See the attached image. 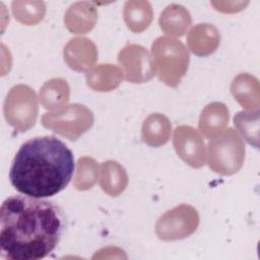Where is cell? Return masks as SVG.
<instances>
[{
    "instance_id": "1",
    "label": "cell",
    "mask_w": 260,
    "mask_h": 260,
    "mask_svg": "<svg viewBox=\"0 0 260 260\" xmlns=\"http://www.w3.org/2000/svg\"><path fill=\"white\" fill-rule=\"evenodd\" d=\"M66 229V216L55 202L12 195L0 208V256L5 260H39L52 253Z\"/></svg>"
},
{
    "instance_id": "2",
    "label": "cell",
    "mask_w": 260,
    "mask_h": 260,
    "mask_svg": "<svg viewBox=\"0 0 260 260\" xmlns=\"http://www.w3.org/2000/svg\"><path fill=\"white\" fill-rule=\"evenodd\" d=\"M75 169L73 152L55 136H37L21 144L9 171L13 188L36 198L64 190Z\"/></svg>"
},
{
    "instance_id": "3",
    "label": "cell",
    "mask_w": 260,
    "mask_h": 260,
    "mask_svg": "<svg viewBox=\"0 0 260 260\" xmlns=\"http://www.w3.org/2000/svg\"><path fill=\"white\" fill-rule=\"evenodd\" d=\"M152 54L158 77L168 85L177 86L189 64V55L184 45L177 40L161 37L152 44Z\"/></svg>"
},
{
    "instance_id": "4",
    "label": "cell",
    "mask_w": 260,
    "mask_h": 260,
    "mask_svg": "<svg viewBox=\"0 0 260 260\" xmlns=\"http://www.w3.org/2000/svg\"><path fill=\"white\" fill-rule=\"evenodd\" d=\"M4 116L17 131L30 128L37 118V103L34 91L25 85L13 86L4 102Z\"/></svg>"
},
{
    "instance_id": "5",
    "label": "cell",
    "mask_w": 260,
    "mask_h": 260,
    "mask_svg": "<svg viewBox=\"0 0 260 260\" xmlns=\"http://www.w3.org/2000/svg\"><path fill=\"white\" fill-rule=\"evenodd\" d=\"M92 120L89 110L82 105L75 104L58 114H46L43 117V125L74 140L92 125Z\"/></svg>"
},
{
    "instance_id": "6",
    "label": "cell",
    "mask_w": 260,
    "mask_h": 260,
    "mask_svg": "<svg viewBox=\"0 0 260 260\" xmlns=\"http://www.w3.org/2000/svg\"><path fill=\"white\" fill-rule=\"evenodd\" d=\"M239 137L235 135L230 128L228 132L220 138L209 143L208 147V164L209 167L216 173L223 175H230L237 172L240 164H238L239 155H235V152L240 150Z\"/></svg>"
},
{
    "instance_id": "7",
    "label": "cell",
    "mask_w": 260,
    "mask_h": 260,
    "mask_svg": "<svg viewBox=\"0 0 260 260\" xmlns=\"http://www.w3.org/2000/svg\"><path fill=\"white\" fill-rule=\"evenodd\" d=\"M179 220H177L176 209L170 210L160 217L157 223V235L162 240H176L190 235L197 226L198 220L187 221L185 218L195 212L191 206H179Z\"/></svg>"
},
{
    "instance_id": "8",
    "label": "cell",
    "mask_w": 260,
    "mask_h": 260,
    "mask_svg": "<svg viewBox=\"0 0 260 260\" xmlns=\"http://www.w3.org/2000/svg\"><path fill=\"white\" fill-rule=\"evenodd\" d=\"M119 62L125 67L127 79L132 82H142L152 76L149 56L140 46L126 47L119 54Z\"/></svg>"
},
{
    "instance_id": "9",
    "label": "cell",
    "mask_w": 260,
    "mask_h": 260,
    "mask_svg": "<svg viewBox=\"0 0 260 260\" xmlns=\"http://www.w3.org/2000/svg\"><path fill=\"white\" fill-rule=\"evenodd\" d=\"M186 132H187L188 139H182L179 135L175 133V146L188 145V147H184L177 151L186 161H188V164L191 165V155L194 156V153L201 154L204 149H203V144L199 139V136L196 134V132L193 131L192 128L186 127Z\"/></svg>"
}]
</instances>
